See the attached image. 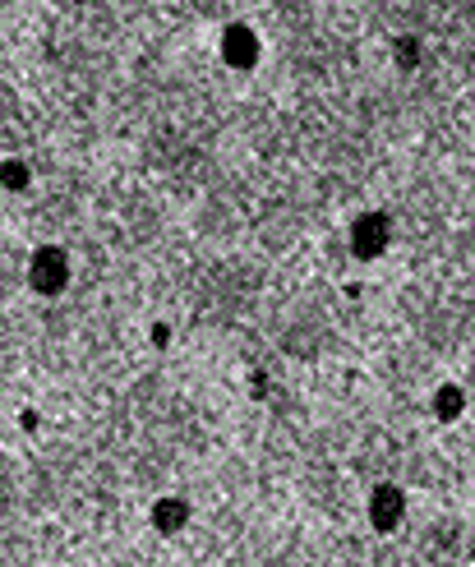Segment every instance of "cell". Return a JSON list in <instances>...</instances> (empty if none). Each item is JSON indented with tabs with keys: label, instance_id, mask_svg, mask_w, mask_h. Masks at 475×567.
Instances as JSON below:
<instances>
[{
	"label": "cell",
	"instance_id": "cell-3",
	"mask_svg": "<svg viewBox=\"0 0 475 567\" xmlns=\"http://www.w3.org/2000/svg\"><path fill=\"white\" fill-rule=\"evenodd\" d=\"M406 517V494L397 489V484H379L374 494H369V522H374V530H397Z\"/></svg>",
	"mask_w": 475,
	"mask_h": 567
},
{
	"label": "cell",
	"instance_id": "cell-6",
	"mask_svg": "<svg viewBox=\"0 0 475 567\" xmlns=\"http://www.w3.org/2000/svg\"><path fill=\"white\" fill-rule=\"evenodd\" d=\"M462 407H466V397H462L457 383H443V388L434 392V415H438V420H457Z\"/></svg>",
	"mask_w": 475,
	"mask_h": 567
},
{
	"label": "cell",
	"instance_id": "cell-5",
	"mask_svg": "<svg viewBox=\"0 0 475 567\" xmlns=\"http://www.w3.org/2000/svg\"><path fill=\"white\" fill-rule=\"evenodd\" d=\"M184 522H190V503H184V498H157L152 503V526L162 535L184 530Z\"/></svg>",
	"mask_w": 475,
	"mask_h": 567
},
{
	"label": "cell",
	"instance_id": "cell-8",
	"mask_svg": "<svg viewBox=\"0 0 475 567\" xmlns=\"http://www.w3.org/2000/svg\"><path fill=\"white\" fill-rule=\"evenodd\" d=\"M397 56H402V65L411 70V65H415V56H420V42H415V37H402V42H397Z\"/></svg>",
	"mask_w": 475,
	"mask_h": 567
},
{
	"label": "cell",
	"instance_id": "cell-9",
	"mask_svg": "<svg viewBox=\"0 0 475 567\" xmlns=\"http://www.w3.org/2000/svg\"><path fill=\"white\" fill-rule=\"evenodd\" d=\"M171 341V328H167V323H157V328H152V346H167Z\"/></svg>",
	"mask_w": 475,
	"mask_h": 567
},
{
	"label": "cell",
	"instance_id": "cell-2",
	"mask_svg": "<svg viewBox=\"0 0 475 567\" xmlns=\"http://www.w3.org/2000/svg\"><path fill=\"white\" fill-rule=\"evenodd\" d=\"M392 240V222L383 212H364V218L351 222V254L356 259H379Z\"/></svg>",
	"mask_w": 475,
	"mask_h": 567
},
{
	"label": "cell",
	"instance_id": "cell-4",
	"mask_svg": "<svg viewBox=\"0 0 475 567\" xmlns=\"http://www.w3.org/2000/svg\"><path fill=\"white\" fill-rule=\"evenodd\" d=\"M222 61L231 70H254V61H258V33L245 29V23H226V33H222Z\"/></svg>",
	"mask_w": 475,
	"mask_h": 567
},
{
	"label": "cell",
	"instance_id": "cell-7",
	"mask_svg": "<svg viewBox=\"0 0 475 567\" xmlns=\"http://www.w3.org/2000/svg\"><path fill=\"white\" fill-rule=\"evenodd\" d=\"M0 185L5 189H29V167H23V161H0Z\"/></svg>",
	"mask_w": 475,
	"mask_h": 567
},
{
	"label": "cell",
	"instance_id": "cell-1",
	"mask_svg": "<svg viewBox=\"0 0 475 567\" xmlns=\"http://www.w3.org/2000/svg\"><path fill=\"white\" fill-rule=\"evenodd\" d=\"M65 282H70V259H65V250L42 245V250L29 259V286H33L37 295H61Z\"/></svg>",
	"mask_w": 475,
	"mask_h": 567
}]
</instances>
